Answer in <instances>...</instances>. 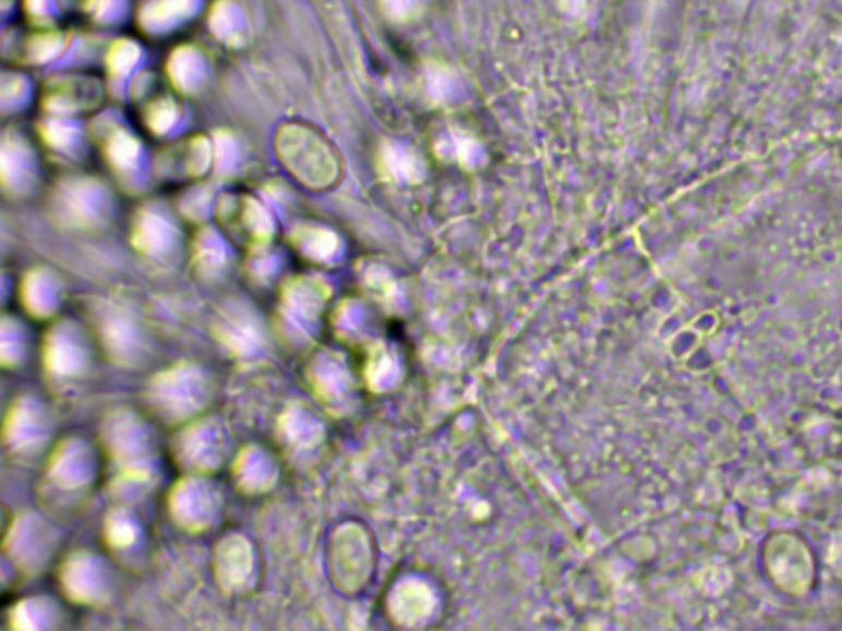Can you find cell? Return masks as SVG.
<instances>
[{
    "label": "cell",
    "mask_w": 842,
    "mask_h": 631,
    "mask_svg": "<svg viewBox=\"0 0 842 631\" xmlns=\"http://www.w3.org/2000/svg\"><path fill=\"white\" fill-rule=\"evenodd\" d=\"M278 154L288 170L301 178V181L311 183L320 167L333 173V157L326 144L314 132L303 128L288 125V132H281L277 142Z\"/></svg>",
    "instance_id": "obj_1"
}]
</instances>
